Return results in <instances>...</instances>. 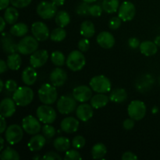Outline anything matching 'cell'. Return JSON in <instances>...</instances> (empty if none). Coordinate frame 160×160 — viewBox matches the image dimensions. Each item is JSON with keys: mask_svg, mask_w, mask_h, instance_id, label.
<instances>
[{"mask_svg": "<svg viewBox=\"0 0 160 160\" xmlns=\"http://www.w3.org/2000/svg\"><path fill=\"white\" fill-rule=\"evenodd\" d=\"M34 98V92L28 86L19 87L12 94V99L18 106L24 107L31 104Z\"/></svg>", "mask_w": 160, "mask_h": 160, "instance_id": "1", "label": "cell"}, {"mask_svg": "<svg viewBox=\"0 0 160 160\" xmlns=\"http://www.w3.org/2000/svg\"><path fill=\"white\" fill-rule=\"evenodd\" d=\"M38 97L43 104L52 105L56 102L58 97L57 91L53 84H44L39 88Z\"/></svg>", "mask_w": 160, "mask_h": 160, "instance_id": "2", "label": "cell"}, {"mask_svg": "<svg viewBox=\"0 0 160 160\" xmlns=\"http://www.w3.org/2000/svg\"><path fill=\"white\" fill-rule=\"evenodd\" d=\"M91 88L97 93H107L112 88L110 80L104 75H98L91 79L89 82Z\"/></svg>", "mask_w": 160, "mask_h": 160, "instance_id": "3", "label": "cell"}, {"mask_svg": "<svg viewBox=\"0 0 160 160\" xmlns=\"http://www.w3.org/2000/svg\"><path fill=\"white\" fill-rule=\"evenodd\" d=\"M66 63L67 67L72 71H79L85 66V57L82 54V52L74 50L69 54Z\"/></svg>", "mask_w": 160, "mask_h": 160, "instance_id": "4", "label": "cell"}, {"mask_svg": "<svg viewBox=\"0 0 160 160\" xmlns=\"http://www.w3.org/2000/svg\"><path fill=\"white\" fill-rule=\"evenodd\" d=\"M38 41L34 36H25L18 43V52L22 55H30L37 51Z\"/></svg>", "mask_w": 160, "mask_h": 160, "instance_id": "5", "label": "cell"}, {"mask_svg": "<svg viewBox=\"0 0 160 160\" xmlns=\"http://www.w3.org/2000/svg\"><path fill=\"white\" fill-rule=\"evenodd\" d=\"M36 115L38 119L45 124H51L56 119V112L49 105H42L37 109Z\"/></svg>", "mask_w": 160, "mask_h": 160, "instance_id": "6", "label": "cell"}, {"mask_svg": "<svg viewBox=\"0 0 160 160\" xmlns=\"http://www.w3.org/2000/svg\"><path fill=\"white\" fill-rule=\"evenodd\" d=\"M128 115L134 120H141L146 114V106L140 100H134L128 107Z\"/></svg>", "mask_w": 160, "mask_h": 160, "instance_id": "7", "label": "cell"}, {"mask_svg": "<svg viewBox=\"0 0 160 160\" xmlns=\"http://www.w3.org/2000/svg\"><path fill=\"white\" fill-rule=\"evenodd\" d=\"M57 6L52 2L43 1L41 2L37 6V13L41 18L44 20H49L56 17Z\"/></svg>", "mask_w": 160, "mask_h": 160, "instance_id": "8", "label": "cell"}, {"mask_svg": "<svg viewBox=\"0 0 160 160\" xmlns=\"http://www.w3.org/2000/svg\"><path fill=\"white\" fill-rule=\"evenodd\" d=\"M23 128L18 124H12L6 130L5 138L9 145H16L22 140L23 136Z\"/></svg>", "mask_w": 160, "mask_h": 160, "instance_id": "9", "label": "cell"}, {"mask_svg": "<svg viewBox=\"0 0 160 160\" xmlns=\"http://www.w3.org/2000/svg\"><path fill=\"white\" fill-rule=\"evenodd\" d=\"M77 108V101L73 97L61 96L60 98L57 102V109L61 114L71 113L76 109Z\"/></svg>", "mask_w": 160, "mask_h": 160, "instance_id": "10", "label": "cell"}, {"mask_svg": "<svg viewBox=\"0 0 160 160\" xmlns=\"http://www.w3.org/2000/svg\"><path fill=\"white\" fill-rule=\"evenodd\" d=\"M40 120L33 116H28L22 120V128L23 131L29 134H36L42 129Z\"/></svg>", "mask_w": 160, "mask_h": 160, "instance_id": "11", "label": "cell"}, {"mask_svg": "<svg viewBox=\"0 0 160 160\" xmlns=\"http://www.w3.org/2000/svg\"><path fill=\"white\" fill-rule=\"evenodd\" d=\"M31 33L38 42H44L49 38V30L43 22H34L31 26Z\"/></svg>", "mask_w": 160, "mask_h": 160, "instance_id": "12", "label": "cell"}, {"mask_svg": "<svg viewBox=\"0 0 160 160\" xmlns=\"http://www.w3.org/2000/svg\"><path fill=\"white\" fill-rule=\"evenodd\" d=\"M136 9L134 5L129 1H125L119 7L118 17L123 21H130L135 16Z\"/></svg>", "mask_w": 160, "mask_h": 160, "instance_id": "13", "label": "cell"}, {"mask_svg": "<svg viewBox=\"0 0 160 160\" xmlns=\"http://www.w3.org/2000/svg\"><path fill=\"white\" fill-rule=\"evenodd\" d=\"M92 89L86 85H80L73 90V97L77 102L84 103L90 100L92 97Z\"/></svg>", "mask_w": 160, "mask_h": 160, "instance_id": "14", "label": "cell"}, {"mask_svg": "<svg viewBox=\"0 0 160 160\" xmlns=\"http://www.w3.org/2000/svg\"><path fill=\"white\" fill-rule=\"evenodd\" d=\"M48 59V53L46 50H37L30 57V63L34 68H40L46 63Z\"/></svg>", "mask_w": 160, "mask_h": 160, "instance_id": "15", "label": "cell"}, {"mask_svg": "<svg viewBox=\"0 0 160 160\" xmlns=\"http://www.w3.org/2000/svg\"><path fill=\"white\" fill-rule=\"evenodd\" d=\"M50 82L55 87H61L66 83L67 80V74L64 70L56 67L50 73Z\"/></svg>", "mask_w": 160, "mask_h": 160, "instance_id": "16", "label": "cell"}, {"mask_svg": "<svg viewBox=\"0 0 160 160\" xmlns=\"http://www.w3.org/2000/svg\"><path fill=\"white\" fill-rule=\"evenodd\" d=\"M16 102L12 98H5L0 103V113L6 118L11 117L16 112Z\"/></svg>", "mask_w": 160, "mask_h": 160, "instance_id": "17", "label": "cell"}, {"mask_svg": "<svg viewBox=\"0 0 160 160\" xmlns=\"http://www.w3.org/2000/svg\"><path fill=\"white\" fill-rule=\"evenodd\" d=\"M94 108L92 105L84 102L81 104L76 109V116L80 120L83 122H87L93 117Z\"/></svg>", "mask_w": 160, "mask_h": 160, "instance_id": "18", "label": "cell"}, {"mask_svg": "<svg viewBox=\"0 0 160 160\" xmlns=\"http://www.w3.org/2000/svg\"><path fill=\"white\" fill-rule=\"evenodd\" d=\"M96 41L98 45L106 49H109L115 45V38L112 34L108 31H102L99 33L97 36Z\"/></svg>", "mask_w": 160, "mask_h": 160, "instance_id": "19", "label": "cell"}, {"mask_svg": "<svg viewBox=\"0 0 160 160\" xmlns=\"http://www.w3.org/2000/svg\"><path fill=\"white\" fill-rule=\"evenodd\" d=\"M11 35L6 33H2V49L4 50L5 52L9 53V54L18 52V44L16 43L15 40L12 38Z\"/></svg>", "mask_w": 160, "mask_h": 160, "instance_id": "20", "label": "cell"}, {"mask_svg": "<svg viewBox=\"0 0 160 160\" xmlns=\"http://www.w3.org/2000/svg\"><path fill=\"white\" fill-rule=\"evenodd\" d=\"M60 128L63 132L67 133V134H72L78 131V128H79V121L74 117H66L61 122Z\"/></svg>", "mask_w": 160, "mask_h": 160, "instance_id": "21", "label": "cell"}, {"mask_svg": "<svg viewBox=\"0 0 160 160\" xmlns=\"http://www.w3.org/2000/svg\"><path fill=\"white\" fill-rule=\"evenodd\" d=\"M22 81L26 85H33L38 79V73L34 70V67H28L23 70L21 75Z\"/></svg>", "mask_w": 160, "mask_h": 160, "instance_id": "22", "label": "cell"}, {"mask_svg": "<svg viewBox=\"0 0 160 160\" xmlns=\"http://www.w3.org/2000/svg\"><path fill=\"white\" fill-rule=\"evenodd\" d=\"M45 137L42 134H36L30 139L28 144V148L31 152H37L42 149L45 145Z\"/></svg>", "mask_w": 160, "mask_h": 160, "instance_id": "23", "label": "cell"}, {"mask_svg": "<svg viewBox=\"0 0 160 160\" xmlns=\"http://www.w3.org/2000/svg\"><path fill=\"white\" fill-rule=\"evenodd\" d=\"M139 49L142 54L145 56H152L156 54L158 52V46L154 42L151 41H145L142 42L139 46Z\"/></svg>", "mask_w": 160, "mask_h": 160, "instance_id": "24", "label": "cell"}, {"mask_svg": "<svg viewBox=\"0 0 160 160\" xmlns=\"http://www.w3.org/2000/svg\"><path fill=\"white\" fill-rule=\"evenodd\" d=\"M109 101V97L106 96L102 93H98L94 95L91 98V105L94 109L103 108L108 104Z\"/></svg>", "mask_w": 160, "mask_h": 160, "instance_id": "25", "label": "cell"}, {"mask_svg": "<svg viewBox=\"0 0 160 160\" xmlns=\"http://www.w3.org/2000/svg\"><path fill=\"white\" fill-rule=\"evenodd\" d=\"M128 98V93L123 88L114 89L111 92L109 100L116 103H121L126 101Z\"/></svg>", "mask_w": 160, "mask_h": 160, "instance_id": "26", "label": "cell"}, {"mask_svg": "<svg viewBox=\"0 0 160 160\" xmlns=\"http://www.w3.org/2000/svg\"><path fill=\"white\" fill-rule=\"evenodd\" d=\"M6 63H7L9 69H10V70H19L22 63L21 57H20V55L17 52L11 53V54H9V56H8Z\"/></svg>", "mask_w": 160, "mask_h": 160, "instance_id": "27", "label": "cell"}, {"mask_svg": "<svg viewBox=\"0 0 160 160\" xmlns=\"http://www.w3.org/2000/svg\"><path fill=\"white\" fill-rule=\"evenodd\" d=\"M95 25L90 20H85L81 25L80 33L82 36L87 38H90L95 34Z\"/></svg>", "mask_w": 160, "mask_h": 160, "instance_id": "28", "label": "cell"}, {"mask_svg": "<svg viewBox=\"0 0 160 160\" xmlns=\"http://www.w3.org/2000/svg\"><path fill=\"white\" fill-rule=\"evenodd\" d=\"M54 148L59 152H65L69 150L70 147V142L69 138L62 136L56 138L53 142Z\"/></svg>", "mask_w": 160, "mask_h": 160, "instance_id": "29", "label": "cell"}, {"mask_svg": "<svg viewBox=\"0 0 160 160\" xmlns=\"http://www.w3.org/2000/svg\"><path fill=\"white\" fill-rule=\"evenodd\" d=\"M19 17V12L16 7H7L4 12V19L9 24H14Z\"/></svg>", "mask_w": 160, "mask_h": 160, "instance_id": "30", "label": "cell"}, {"mask_svg": "<svg viewBox=\"0 0 160 160\" xmlns=\"http://www.w3.org/2000/svg\"><path fill=\"white\" fill-rule=\"evenodd\" d=\"M9 31L12 35L16 36V37H23L28 34V27L24 23H14Z\"/></svg>", "mask_w": 160, "mask_h": 160, "instance_id": "31", "label": "cell"}, {"mask_svg": "<svg viewBox=\"0 0 160 160\" xmlns=\"http://www.w3.org/2000/svg\"><path fill=\"white\" fill-rule=\"evenodd\" d=\"M55 21L58 26L64 28L70 23V17L67 11L60 10L56 13L55 17Z\"/></svg>", "mask_w": 160, "mask_h": 160, "instance_id": "32", "label": "cell"}, {"mask_svg": "<svg viewBox=\"0 0 160 160\" xmlns=\"http://www.w3.org/2000/svg\"><path fill=\"white\" fill-rule=\"evenodd\" d=\"M107 153L106 146L102 143H97L92 147V156L95 159H102Z\"/></svg>", "mask_w": 160, "mask_h": 160, "instance_id": "33", "label": "cell"}, {"mask_svg": "<svg viewBox=\"0 0 160 160\" xmlns=\"http://www.w3.org/2000/svg\"><path fill=\"white\" fill-rule=\"evenodd\" d=\"M119 0H103L102 9L107 13H113L116 12L119 9Z\"/></svg>", "mask_w": 160, "mask_h": 160, "instance_id": "34", "label": "cell"}, {"mask_svg": "<svg viewBox=\"0 0 160 160\" xmlns=\"http://www.w3.org/2000/svg\"><path fill=\"white\" fill-rule=\"evenodd\" d=\"M0 158L2 160H18L20 159V156L18 152L13 148L10 147H6V148L2 150Z\"/></svg>", "mask_w": 160, "mask_h": 160, "instance_id": "35", "label": "cell"}, {"mask_svg": "<svg viewBox=\"0 0 160 160\" xmlns=\"http://www.w3.org/2000/svg\"><path fill=\"white\" fill-rule=\"evenodd\" d=\"M66 36H67V32L63 29V28L59 27L52 31L51 34H50V38L52 42H60L65 39Z\"/></svg>", "mask_w": 160, "mask_h": 160, "instance_id": "36", "label": "cell"}, {"mask_svg": "<svg viewBox=\"0 0 160 160\" xmlns=\"http://www.w3.org/2000/svg\"><path fill=\"white\" fill-rule=\"evenodd\" d=\"M66 60L63 53L60 51H54L51 54V61L56 67H62L64 65Z\"/></svg>", "mask_w": 160, "mask_h": 160, "instance_id": "37", "label": "cell"}, {"mask_svg": "<svg viewBox=\"0 0 160 160\" xmlns=\"http://www.w3.org/2000/svg\"><path fill=\"white\" fill-rule=\"evenodd\" d=\"M42 131V133H43V135L48 139L54 137V136L56 135V129H55L54 127L48 124V123H47V124H45V126H43Z\"/></svg>", "mask_w": 160, "mask_h": 160, "instance_id": "38", "label": "cell"}, {"mask_svg": "<svg viewBox=\"0 0 160 160\" xmlns=\"http://www.w3.org/2000/svg\"><path fill=\"white\" fill-rule=\"evenodd\" d=\"M85 144V138L81 135L76 136L75 138H73V141H72V145L76 149H81V148H84Z\"/></svg>", "mask_w": 160, "mask_h": 160, "instance_id": "39", "label": "cell"}, {"mask_svg": "<svg viewBox=\"0 0 160 160\" xmlns=\"http://www.w3.org/2000/svg\"><path fill=\"white\" fill-rule=\"evenodd\" d=\"M102 6H101L100 5L98 4H94L90 6L89 7V14L92 17H100L102 13Z\"/></svg>", "mask_w": 160, "mask_h": 160, "instance_id": "40", "label": "cell"}, {"mask_svg": "<svg viewBox=\"0 0 160 160\" xmlns=\"http://www.w3.org/2000/svg\"><path fill=\"white\" fill-rule=\"evenodd\" d=\"M75 149H76V148H75ZM75 149L67 150V152H66L64 159H66V160H75V159H82V157H81V156L80 155V153Z\"/></svg>", "mask_w": 160, "mask_h": 160, "instance_id": "41", "label": "cell"}, {"mask_svg": "<svg viewBox=\"0 0 160 160\" xmlns=\"http://www.w3.org/2000/svg\"><path fill=\"white\" fill-rule=\"evenodd\" d=\"M5 88H6V91L8 93H14V92L18 88V87H17V82L14 80L9 79L6 81Z\"/></svg>", "mask_w": 160, "mask_h": 160, "instance_id": "42", "label": "cell"}, {"mask_svg": "<svg viewBox=\"0 0 160 160\" xmlns=\"http://www.w3.org/2000/svg\"><path fill=\"white\" fill-rule=\"evenodd\" d=\"M31 1L32 0H10V3L14 7L21 9V8H24L29 6Z\"/></svg>", "mask_w": 160, "mask_h": 160, "instance_id": "43", "label": "cell"}, {"mask_svg": "<svg viewBox=\"0 0 160 160\" xmlns=\"http://www.w3.org/2000/svg\"><path fill=\"white\" fill-rule=\"evenodd\" d=\"M89 7H90V6L88 5V3L84 2L81 3L77 7V13L79 14V15H87V14H89Z\"/></svg>", "mask_w": 160, "mask_h": 160, "instance_id": "44", "label": "cell"}, {"mask_svg": "<svg viewBox=\"0 0 160 160\" xmlns=\"http://www.w3.org/2000/svg\"><path fill=\"white\" fill-rule=\"evenodd\" d=\"M123 20L119 17H114L109 20V27L112 30H117L121 26V23Z\"/></svg>", "mask_w": 160, "mask_h": 160, "instance_id": "45", "label": "cell"}, {"mask_svg": "<svg viewBox=\"0 0 160 160\" xmlns=\"http://www.w3.org/2000/svg\"><path fill=\"white\" fill-rule=\"evenodd\" d=\"M90 48V42H89L88 38H84L81 39L78 42V48L82 52H85Z\"/></svg>", "mask_w": 160, "mask_h": 160, "instance_id": "46", "label": "cell"}, {"mask_svg": "<svg viewBox=\"0 0 160 160\" xmlns=\"http://www.w3.org/2000/svg\"><path fill=\"white\" fill-rule=\"evenodd\" d=\"M42 159L45 160H61L62 158L59 156V154H57L56 152H47L45 156L42 157Z\"/></svg>", "mask_w": 160, "mask_h": 160, "instance_id": "47", "label": "cell"}, {"mask_svg": "<svg viewBox=\"0 0 160 160\" xmlns=\"http://www.w3.org/2000/svg\"><path fill=\"white\" fill-rule=\"evenodd\" d=\"M123 127L127 131H131L134 127V120H133L131 117L129 119H127V120H125L123 121Z\"/></svg>", "mask_w": 160, "mask_h": 160, "instance_id": "48", "label": "cell"}, {"mask_svg": "<svg viewBox=\"0 0 160 160\" xmlns=\"http://www.w3.org/2000/svg\"><path fill=\"white\" fill-rule=\"evenodd\" d=\"M140 41L137 38H131L128 40V45H129L130 48H133V49H135V48H138L140 46Z\"/></svg>", "mask_w": 160, "mask_h": 160, "instance_id": "49", "label": "cell"}, {"mask_svg": "<svg viewBox=\"0 0 160 160\" xmlns=\"http://www.w3.org/2000/svg\"><path fill=\"white\" fill-rule=\"evenodd\" d=\"M122 159L123 160H134L138 159V156L134 154L131 152H126L122 156Z\"/></svg>", "mask_w": 160, "mask_h": 160, "instance_id": "50", "label": "cell"}, {"mask_svg": "<svg viewBox=\"0 0 160 160\" xmlns=\"http://www.w3.org/2000/svg\"><path fill=\"white\" fill-rule=\"evenodd\" d=\"M5 118H6V117H4L3 116L1 115V127H0V133H1V134L4 133V131H6V122Z\"/></svg>", "mask_w": 160, "mask_h": 160, "instance_id": "51", "label": "cell"}, {"mask_svg": "<svg viewBox=\"0 0 160 160\" xmlns=\"http://www.w3.org/2000/svg\"><path fill=\"white\" fill-rule=\"evenodd\" d=\"M7 68H9L7 63H6L4 60L2 59V60L0 61V73H3L5 71H6V70H7Z\"/></svg>", "mask_w": 160, "mask_h": 160, "instance_id": "52", "label": "cell"}, {"mask_svg": "<svg viewBox=\"0 0 160 160\" xmlns=\"http://www.w3.org/2000/svg\"><path fill=\"white\" fill-rule=\"evenodd\" d=\"M10 3V0H0V9L2 10L6 9Z\"/></svg>", "mask_w": 160, "mask_h": 160, "instance_id": "53", "label": "cell"}, {"mask_svg": "<svg viewBox=\"0 0 160 160\" xmlns=\"http://www.w3.org/2000/svg\"><path fill=\"white\" fill-rule=\"evenodd\" d=\"M65 1L66 0H52V2L56 6H62V5L64 4V2H65Z\"/></svg>", "mask_w": 160, "mask_h": 160, "instance_id": "54", "label": "cell"}, {"mask_svg": "<svg viewBox=\"0 0 160 160\" xmlns=\"http://www.w3.org/2000/svg\"><path fill=\"white\" fill-rule=\"evenodd\" d=\"M0 20H1V23H2L1 29H0V31H1V32H2V31H4V29H5V26H6V20L4 19V17H2L0 18Z\"/></svg>", "mask_w": 160, "mask_h": 160, "instance_id": "55", "label": "cell"}, {"mask_svg": "<svg viewBox=\"0 0 160 160\" xmlns=\"http://www.w3.org/2000/svg\"><path fill=\"white\" fill-rule=\"evenodd\" d=\"M154 42L156 44V45H157V46L160 47V35L157 36V37H156V38H155Z\"/></svg>", "mask_w": 160, "mask_h": 160, "instance_id": "56", "label": "cell"}, {"mask_svg": "<svg viewBox=\"0 0 160 160\" xmlns=\"http://www.w3.org/2000/svg\"><path fill=\"white\" fill-rule=\"evenodd\" d=\"M0 141H1V148H0V150H2L3 148H4V139H3L2 137H1Z\"/></svg>", "mask_w": 160, "mask_h": 160, "instance_id": "57", "label": "cell"}, {"mask_svg": "<svg viewBox=\"0 0 160 160\" xmlns=\"http://www.w3.org/2000/svg\"><path fill=\"white\" fill-rule=\"evenodd\" d=\"M0 86H1V89H0V91H1V92H2L3 91V88H4V86H5V84H3V81H2V80H0Z\"/></svg>", "mask_w": 160, "mask_h": 160, "instance_id": "58", "label": "cell"}, {"mask_svg": "<svg viewBox=\"0 0 160 160\" xmlns=\"http://www.w3.org/2000/svg\"><path fill=\"white\" fill-rule=\"evenodd\" d=\"M83 2H88V3H92L94 2H95L96 0H82Z\"/></svg>", "mask_w": 160, "mask_h": 160, "instance_id": "59", "label": "cell"}, {"mask_svg": "<svg viewBox=\"0 0 160 160\" xmlns=\"http://www.w3.org/2000/svg\"><path fill=\"white\" fill-rule=\"evenodd\" d=\"M41 157L39 156H34V157H33V159H40Z\"/></svg>", "mask_w": 160, "mask_h": 160, "instance_id": "60", "label": "cell"}, {"mask_svg": "<svg viewBox=\"0 0 160 160\" xmlns=\"http://www.w3.org/2000/svg\"><path fill=\"white\" fill-rule=\"evenodd\" d=\"M159 84H160V78H159Z\"/></svg>", "mask_w": 160, "mask_h": 160, "instance_id": "61", "label": "cell"}]
</instances>
